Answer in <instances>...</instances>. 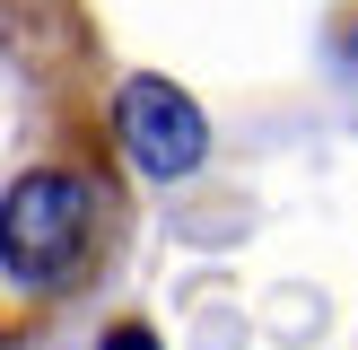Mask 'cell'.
Listing matches in <instances>:
<instances>
[{
  "mask_svg": "<svg viewBox=\"0 0 358 350\" xmlns=\"http://www.w3.org/2000/svg\"><path fill=\"white\" fill-rule=\"evenodd\" d=\"M105 350H157V342H149L140 324H114V332H105Z\"/></svg>",
  "mask_w": 358,
  "mask_h": 350,
  "instance_id": "cell-3",
  "label": "cell"
},
{
  "mask_svg": "<svg viewBox=\"0 0 358 350\" xmlns=\"http://www.w3.org/2000/svg\"><path fill=\"white\" fill-rule=\"evenodd\" d=\"M114 132H122V149H131L157 184L192 175V167H201V149H210L201 105H192L175 79H122V97H114Z\"/></svg>",
  "mask_w": 358,
  "mask_h": 350,
  "instance_id": "cell-2",
  "label": "cell"
},
{
  "mask_svg": "<svg viewBox=\"0 0 358 350\" xmlns=\"http://www.w3.org/2000/svg\"><path fill=\"white\" fill-rule=\"evenodd\" d=\"M87 227H96V192L79 175H17L9 202H0V254H9V280H70L87 254Z\"/></svg>",
  "mask_w": 358,
  "mask_h": 350,
  "instance_id": "cell-1",
  "label": "cell"
}]
</instances>
